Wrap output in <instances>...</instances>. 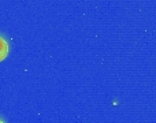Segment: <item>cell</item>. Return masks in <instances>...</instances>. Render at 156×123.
Instances as JSON below:
<instances>
[{
	"label": "cell",
	"instance_id": "7a4b0ae2",
	"mask_svg": "<svg viewBox=\"0 0 156 123\" xmlns=\"http://www.w3.org/2000/svg\"><path fill=\"white\" fill-rule=\"evenodd\" d=\"M0 123H4V122H3V121H2V119H0Z\"/></svg>",
	"mask_w": 156,
	"mask_h": 123
},
{
	"label": "cell",
	"instance_id": "6da1fadb",
	"mask_svg": "<svg viewBox=\"0 0 156 123\" xmlns=\"http://www.w3.org/2000/svg\"><path fill=\"white\" fill-rule=\"evenodd\" d=\"M8 52H10V44L4 36L0 34V62H3L7 58Z\"/></svg>",
	"mask_w": 156,
	"mask_h": 123
}]
</instances>
